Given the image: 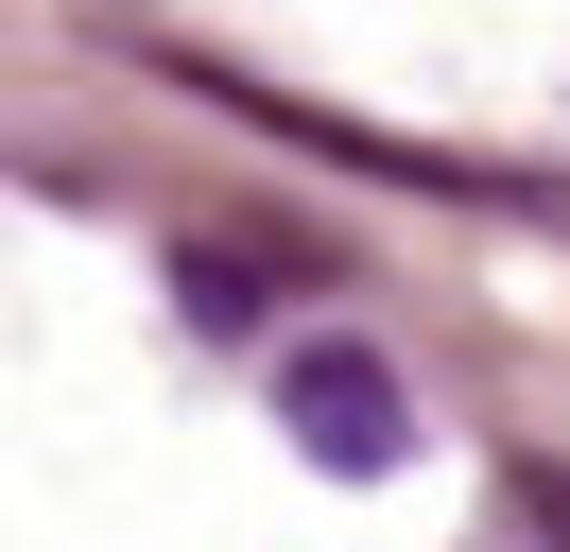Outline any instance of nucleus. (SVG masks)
<instances>
[{"mask_svg": "<svg viewBox=\"0 0 570 552\" xmlns=\"http://www.w3.org/2000/svg\"><path fill=\"white\" fill-rule=\"evenodd\" d=\"M294 432H312L328 466H397V448H415V397H397L381 345H294Z\"/></svg>", "mask_w": 570, "mask_h": 552, "instance_id": "1", "label": "nucleus"}]
</instances>
